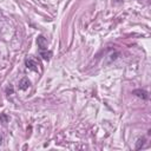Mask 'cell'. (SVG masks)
Instances as JSON below:
<instances>
[{"instance_id": "obj_7", "label": "cell", "mask_w": 151, "mask_h": 151, "mask_svg": "<svg viewBox=\"0 0 151 151\" xmlns=\"http://www.w3.org/2000/svg\"><path fill=\"white\" fill-rule=\"evenodd\" d=\"M6 93H7V94H10V93L12 94V93H13V86H12V85H10V86L6 89Z\"/></svg>"}, {"instance_id": "obj_8", "label": "cell", "mask_w": 151, "mask_h": 151, "mask_svg": "<svg viewBox=\"0 0 151 151\" xmlns=\"http://www.w3.org/2000/svg\"><path fill=\"white\" fill-rule=\"evenodd\" d=\"M1 140H3V137H1V136H0V144H1Z\"/></svg>"}, {"instance_id": "obj_1", "label": "cell", "mask_w": 151, "mask_h": 151, "mask_svg": "<svg viewBox=\"0 0 151 151\" xmlns=\"http://www.w3.org/2000/svg\"><path fill=\"white\" fill-rule=\"evenodd\" d=\"M26 63V67L30 69V70H32V71H38V64L33 60V59H31V58H27L25 60Z\"/></svg>"}, {"instance_id": "obj_6", "label": "cell", "mask_w": 151, "mask_h": 151, "mask_svg": "<svg viewBox=\"0 0 151 151\" xmlns=\"http://www.w3.org/2000/svg\"><path fill=\"white\" fill-rule=\"evenodd\" d=\"M144 140H145L144 138H142V139H139V140H138V144H137V146H136V149H137V150L142 148V145L144 144Z\"/></svg>"}, {"instance_id": "obj_4", "label": "cell", "mask_w": 151, "mask_h": 151, "mask_svg": "<svg viewBox=\"0 0 151 151\" xmlns=\"http://www.w3.org/2000/svg\"><path fill=\"white\" fill-rule=\"evenodd\" d=\"M39 54H40V57H42L44 60H47V61H49V60L51 59V57H52V52H51V51H47V49L40 50Z\"/></svg>"}, {"instance_id": "obj_3", "label": "cell", "mask_w": 151, "mask_h": 151, "mask_svg": "<svg viewBox=\"0 0 151 151\" xmlns=\"http://www.w3.org/2000/svg\"><path fill=\"white\" fill-rule=\"evenodd\" d=\"M132 93H133V94H136L137 97H139V98H142V99H144V100H146V99L149 98L148 92L144 91V90H135Z\"/></svg>"}, {"instance_id": "obj_2", "label": "cell", "mask_w": 151, "mask_h": 151, "mask_svg": "<svg viewBox=\"0 0 151 151\" xmlns=\"http://www.w3.org/2000/svg\"><path fill=\"white\" fill-rule=\"evenodd\" d=\"M30 86H31V82L28 80V78H22L21 80L19 82V89L22 90V91L27 90Z\"/></svg>"}, {"instance_id": "obj_5", "label": "cell", "mask_w": 151, "mask_h": 151, "mask_svg": "<svg viewBox=\"0 0 151 151\" xmlns=\"http://www.w3.org/2000/svg\"><path fill=\"white\" fill-rule=\"evenodd\" d=\"M37 43H38V46H39V49H40V50H45V49H47V42H46V39H45L43 36L38 37Z\"/></svg>"}]
</instances>
